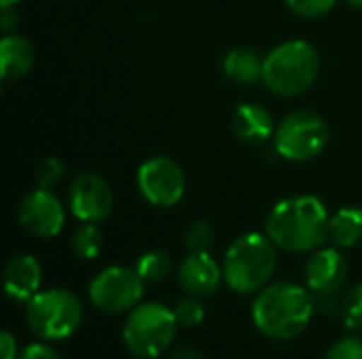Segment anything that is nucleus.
Masks as SVG:
<instances>
[{
  "label": "nucleus",
  "instance_id": "nucleus-1",
  "mask_svg": "<svg viewBox=\"0 0 362 359\" xmlns=\"http://www.w3.org/2000/svg\"><path fill=\"white\" fill-rule=\"evenodd\" d=\"M331 216L325 203L312 195L280 201L267 216L265 235L276 248L291 254H312L329 239Z\"/></svg>",
  "mask_w": 362,
  "mask_h": 359
},
{
  "label": "nucleus",
  "instance_id": "nucleus-2",
  "mask_svg": "<svg viewBox=\"0 0 362 359\" xmlns=\"http://www.w3.org/2000/svg\"><path fill=\"white\" fill-rule=\"evenodd\" d=\"M316 309L310 290L293 281H276L265 286L252 305V322L257 330L276 341H288L305 332Z\"/></svg>",
  "mask_w": 362,
  "mask_h": 359
},
{
  "label": "nucleus",
  "instance_id": "nucleus-3",
  "mask_svg": "<svg viewBox=\"0 0 362 359\" xmlns=\"http://www.w3.org/2000/svg\"><path fill=\"white\" fill-rule=\"evenodd\" d=\"M276 267V243L267 235L246 233L227 248L223 260V279L238 294H255L269 286Z\"/></svg>",
  "mask_w": 362,
  "mask_h": 359
},
{
  "label": "nucleus",
  "instance_id": "nucleus-4",
  "mask_svg": "<svg viewBox=\"0 0 362 359\" xmlns=\"http://www.w3.org/2000/svg\"><path fill=\"white\" fill-rule=\"evenodd\" d=\"M320 72V55L305 40H288L278 44L263 61V83L282 97L303 95L316 83Z\"/></svg>",
  "mask_w": 362,
  "mask_h": 359
},
{
  "label": "nucleus",
  "instance_id": "nucleus-5",
  "mask_svg": "<svg viewBox=\"0 0 362 359\" xmlns=\"http://www.w3.org/2000/svg\"><path fill=\"white\" fill-rule=\"evenodd\" d=\"M25 322L40 341H64L78 330L83 303L74 292L64 288L42 290L25 303Z\"/></svg>",
  "mask_w": 362,
  "mask_h": 359
},
{
  "label": "nucleus",
  "instance_id": "nucleus-6",
  "mask_svg": "<svg viewBox=\"0 0 362 359\" xmlns=\"http://www.w3.org/2000/svg\"><path fill=\"white\" fill-rule=\"evenodd\" d=\"M178 322L174 309L159 303H144L129 311L123 324V343L136 358H159L174 343Z\"/></svg>",
  "mask_w": 362,
  "mask_h": 359
},
{
  "label": "nucleus",
  "instance_id": "nucleus-7",
  "mask_svg": "<svg viewBox=\"0 0 362 359\" xmlns=\"http://www.w3.org/2000/svg\"><path fill=\"white\" fill-rule=\"evenodd\" d=\"M329 142L327 121L312 110H297L284 116L276 125L274 148L276 152L293 163L316 159Z\"/></svg>",
  "mask_w": 362,
  "mask_h": 359
},
{
  "label": "nucleus",
  "instance_id": "nucleus-8",
  "mask_svg": "<svg viewBox=\"0 0 362 359\" xmlns=\"http://www.w3.org/2000/svg\"><path fill=\"white\" fill-rule=\"evenodd\" d=\"M144 284L136 267H108L89 284V300L98 311L108 315L129 313L140 305Z\"/></svg>",
  "mask_w": 362,
  "mask_h": 359
},
{
  "label": "nucleus",
  "instance_id": "nucleus-9",
  "mask_svg": "<svg viewBox=\"0 0 362 359\" xmlns=\"http://www.w3.org/2000/svg\"><path fill=\"white\" fill-rule=\"evenodd\" d=\"M138 188L155 207H174L187 190V178L178 163L168 157H153L138 169Z\"/></svg>",
  "mask_w": 362,
  "mask_h": 359
},
{
  "label": "nucleus",
  "instance_id": "nucleus-10",
  "mask_svg": "<svg viewBox=\"0 0 362 359\" xmlns=\"http://www.w3.org/2000/svg\"><path fill=\"white\" fill-rule=\"evenodd\" d=\"M348 277V262L335 248H320L312 252L305 262V284L316 303H335Z\"/></svg>",
  "mask_w": 362,
  "mask_h": 359
},
{
  "label": "nucleus",
  "instance_id": "nucleus-11",
  "mask_svg": "<svg viewBox=\"0 0 362 359\" xmlns=\"http://www.w3.org/2000/svg\"><path fill=\"white\" fill-rule=\"evenodd\" d=\"M19 222L30 235L38 239H51L62 233L66 222V209L51 190L36 188L21 199Z\"/></svg>",
  "mask_w": 362,
  "mask_h": 359
},
{
  "label": "nucleus",
  "instance_id": "nucleus-12",
  "mask_svg": "<svg viewBox=\"0 0 362 359\" xmlns=\"http://www.w3.org/2000/svg\"><path fill=\"white\" fill-rule=\"evenodd\" d=\"M112 190L98 174H81L72 180L68 190V205L81 222H102L112 212Z\"/></svg>",
  "mask_w": 362,
  "mask_h": 359
},
{
  "label": "nucleus",
  "instance_id": "nucleus-13",
  "mask_svg": "<svg viewBox=\"0 0 362 359\" xmlns=\"http://www.w3.org/2000/svg\"><path fill=\"white\" fill-rule=\"evenodd\" d=\"M223 269L208 252H191L178 267V281L189 296L206 298L216 292Z\"/></svg>",
  "mask_w": 362,
  "mask_h": 359
},
{
  "label": "nucleus",
  "instance_id": "nucleus-14",
  "mask_svg": "<svg viewBox=\"0 0 362 359\" xmlns=\"http://www.w3.org/2000/svg\"><path fill=\"white\" fill-rule=\"evenodd\" d=\"M42 269L34 256L21 254L6 262L4 267V290L17 303H28L40 292Z\"/></svg>",
  "mask_w": 362,
  "mask_h": 359
},
{
  "label": "nucleus",
  "instance_id": "nucleus-15",
  "mask_svg": "<svg viewBox=\"0 0 362 359\" xmlns=\"http://www.w3.org/2000/svg\"><path fill=\"white\" fill-rule=\"evenodd\" d=\"M233 133L248 144H263L276 133L272 112L261 104H242L231 118Z\"/></svg>",
  "mask_w": 362,
  "mask_h": 359
},
{
  "label": "nucleus",
  "instance_id": "nucleus-16",
  "mask_svg": "<svg viewBox=\"0 0 362 359\" xmlns=\"http://www.w3.org/2000/svg\"><path fill=\"white\" fill-rule=\"evenodd\" d=\"M34 44L19 34H4L0 40V76L4 80H17L34 66Z\"/></svg>",
  "mask_w": 362,
  "mask_h": 359
},
{
  "label": "nucleus",
  "instance_id": "nucleus-17",
  "mask_svg": "<svg viewBox=\"0 0 362 359\" xmlns=\"http://www.w3.org/2000/svg\"><path fill=\"white\" fill-rule=\"evenodd\" d=\"M263 61L265 59H261L257 51L240 47L227 53L223 61V70L238 85H255L263 80Z\"/></svg>",
  "mask_w": 362,
  "mask_h": 359
},
{
  "label": "nucleus",
  "instance_id": "nucleus-18",
  "mask_svg": "<svg viewBox=\"0 0 362 359\" xmlns=\"http://www.w3.org/2000/svg\"><path fill=\"white\" fill-rule=\"evenodd\" d=\"M362 239V209L344 207L331 216L329 241L335 248H354Z\"/></svg>",
  "mask_w": 362,
  "mask_h": 359
},
{
  "label": "nucleus",
  "instance_id": "nucleus-19",
  "mask_svg": "<svg viewBox=\"0 0 362 359\" xmlns=\"http://www.w3.org/2000/svg\"><path fill=\"white\" fill-rule=\"evenodd\" d=\"M72 252L83 260H93L102 252V233L95 222H83L72 233Z\"/></svg>",
  "mask_w": 362,
  "mask_h": 359
},
{
  "label": "nucleus",
  "instance_id": "nucleus-20",
  "mask_svg": "<svg viewBox=\"0 0 362 359\" xmlns=\"http://www.w3.org/2000/svg\"><path fill=\"white\" fill-rule=\"evenodd\" d=\"M136 271L146 284H157V281H163L170 275L172 260H170V256L165 252H157V250L146 252L136 262Z\"/></svg>",
  "mask_w": 362,
  "mask_h": 359
},
{
  "label": "nucleus",
  "instance_id": "nucleus-21",
  "mask_svg": "<svg viewBox=\"0 0 362 359\" xmlns=\"http://www.w3.org/2000/svg\"><path fill=\"white\" fill-rule=\"evenodd\" d=\"M339 311L344 317V324L348 330H361L362 328V284L350 288L346 296L339 300Z\"/></svg>",
  "mask_w": 362,
  "mask_h": 359
},
{
  "label": "nucleus",
  "instance_id": "nucleus-22",
  "mask_svg": "<svg viewBox=\"0 0 362 359\" xmlns=\"http://www.w3.org/2000/svg\"><path fill=\"white\" fill-rule=\"evenodd\" d=\"M174 315L180 328H195L206 320V309L197 300V296H191V298H182L176 303Z\"/></svg>",
  "mask_w": 362,
  "mask_h": 359
},
{
  "label": "nucleus",
  "instance_id": "nucleus-23",
  "mask_svg": "<svg viewBox=\"0 0 362 359\" xmlns=\"http://www.w3.org/2000/svg\"><path fill=\"white\" fill-rule=\"evenodd\" d=\"M212 241H214V231L206 220H195L185 233V243L191 252H208Z\"/></svg>",
  "mask_w": 362,
  "mask_h": 359
},
{
  "label": "nucleus",
  "instance_id": "nucleus-24",
  "mask_svg": "<svg viewBox=\"0 0 362 359\" xmlns=\"http://www.w3.org/2000/svg\"><path fill=\"white\" fill-rule=\"evenodd\" d=\"M286 6L299 15V17H305V19H316V17H322L327 15L337 0H284Z\"/></svg>",
  "mask_w": 362,
  "mask_h": 359
},
{
  "label": "nucleus",
  "instance_id": "nucleus-25",
  "mask_svg": "<svg viewBox=\"0 0 362 359\" xmlns=\"http://www.w3.org/2000/svg\"><path fill=\"white\" fill-rule=\"evenodd\" d=\"M62 176H64V165H62V161H59V159H55V157L45 159V161L38 165V169H36V182H38V188L51 190L53 186H57V184H59Z\"/></svg>",
  "mask_w": 362,
  "mask_h": 359
},
{
  "label": "nucleus",
  "instance_id": "nucleus-26",
  "mask_svg": "<svg viewBox=\"0 0 362 359\" xmlns=\"http://www.w3.org/2000/svg\"><path fill=\"white\" fill-rule=\"evenodd\" d=\"M325 359H362V339L344 336L327 353Z\"/></svg>",
  "mask_w": 362,
  "mask_h": 359
},
{
  "label": "nucleus",
  "instance_id": "nucleus-27",
  "mask_svg": "<svg viewBox=\"0 0 362 359\" xmlns=\"http://www.w3.org/2000/svg\"><path fill=\"white\" fill-rule=\"evenodd\" d=\"M17 359H59V355H57L55 349H51L49 345H45V343H34V345H28L25 349H21Z\"/></svg>",
  "mask_w": 362,
  "mask_h": 359
},
{
  "label": "nucleus",
  "instance_id": "nucleus-28",
  "mask_svg": "<svg viewBox=\"0 0 362 359\" xmlns=\"http://www.w3.org/2000/svg\"><path fill=\"white\" fill-rule=\"evenodd\" d=\"M0 353H2V359L19 358V351H17V339H15L11 332H6V330L0 334Z\"/></svg>",
  "mask_w": 362,
  "mask_h": 359
},
{
  "label": "nucleus",
  "instance_id": "nucleus-29",
  "mask_svg": "<svg viewBox=\"0 0 362 359\" xmlns=\"http://www.w3.org/2000/svg\"><path fill=\"white\" fill-rule=\"evenodd\" d=\"M19 23V17H17V11L15 6H2V13H0V28L4 34H13V28H17Z\"/></svg>",
  "mask_w": 362,
  "mask_h": 359
},
{
  "label": "nucleus",
  "instance_id": "nucleus-30",
  "mask_svg": "<svg viewBox=\"0 0 362 359\" xmlns=\"http://www.w3.org/2000/svg\"><path fill=\"white\" fill-rule=\"evenodd\" d=\"M170 359H204V355L193 347H180L170 355Z\"/></svg>",
  "mask_w": 362,
  "mask_h": 359
},
{
  "label": "nucleus",
  "instance_id": "nucleus-31",
  "mask_svg": "<svg viewBox=\"0 0 362 359\" xmlns=\"http://www.w3.org/2000/svg\"><path fill=\"white\" fill-rule=\"evenodd\" d=\"M19 2H21V0H0L2 6H17Z\"/></svg>",
  "mask_w": 362,
  "mask_h": 359
},
{
  "label": "nucleus",
  "instance_id": "nucleus-32",
  "mask_svg": "<svg viewBox=\"0 0 362 359\" xmlns=\"http://www.w3.org/2000/svg\"><path fill=\"white\" fill-rule=\"evenodd\" d=\"M346 2L354 8H362V0H346Z\"/></svg>",
  "mask_w": 362,
  "mask_h": 359
},
{
  "label": "nucleus",
  "instance_id": "nucleus-33",
  "mask_svg": "<svg viewBox=\"0 0 362 359\" xmlns=\"http://www.w3.org/2000/svg\"><path fill=\"white\" fill-rule=\"evenodd\" d=\"M136 359H148V358H136Z\"/></svg>",
  "mask_w": 362,
  "mask_h": 359
}]
</instances>
